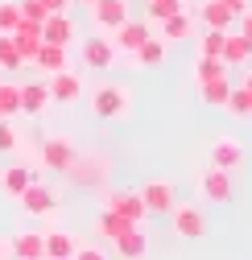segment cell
<instances>
[{"label": "cell", "mask_w": 252, "mask_h": 260, "mask_svg": "<svg viewBox=\"0 0 252 260\" xmlns=\"http://www.w3.org/2000/svg\"><path fill=\"white\" fill-rule=\"evenodd\" d=\"M42 260H50V256H42Z\"/></svg>", "instance_id": "cell-33"}, {"label": "cell", "mask_w": 252, "mask_h": 260, "mask_svg": "<svg viewBox=\"0 0 252 260\" xmlns=\"http://www.w3.org/2000/svg\"><path fill=\"white\" fill-rule=\"evenodd\" d=\"M120 252L129 256V260H141V256H145V244H141L137 236H124V240H120Z\"/></svg>", "instance_id": "cell-20"}, {"label": "cell", "mask_w": 252, "mask_h": 260, "mask_svg": "<svg viewBox=\"0 0 252 260\" xmlns=\"http://www.w3.org/2000/svg\"><path fill=\"white\" fill-rule=\"evenodd\" d=\"M162 58H166V42H157V38H145V42L137 46V62H141V67H157Z\"/></svg>", "instance_id": "cell-13"}, {"label": "cell", "mask_w": 252, "mask_h": 260, "mask_svg": "<svg viewBox=\"0 0 252 260\" xmlns=\"http://www.w3.org/2000/svg\"><path fill=\"white\" fill-rule=\"evenodd\" d=\"M71 260H104V252H96V248H83V252H79V248H75Z\"/></svg>", "instance_id": "cell-28"}, {"label": "cell", "mask_w": 252, "mask_h": 260, "mask_svg": "<svg viewBox=\"0 0 252 260\" xmlns=\"http://www.w3.org/2000/svg\"><path fill=\"white\" fill-rule=\"evenodd\" d=\"M100 232H104V236H120V232H124V223L112 219V215H104V219H100Z\"/></svg>", "instance_id": "cell-25"}, {"label": "cell", "mask_w": 252, "mask_h": 260, "mask_svg": "<svg viewBox=\"0 0 252 260\" xmlns=\"http://www.w3.org/2000/svg\"><path fill=\"white\" fill-rule=\"evenodd\" d=\"M0 67H17V50H9V42H0Z\"/></svg>", "instance_id": "cell-27"}, {"label": "cell", "mask_w": 252, "mask_h": 260, "mask_svg": "<svg viewBox=\"0 0 252 260\" xmlns=\"http://www.w3.org/2000/svg\"><path fill=\"white\" fill-rule=\"evenodd\" d=\"M211 161H215V170H232V166L244 161V149H240L236 141H219V145L211 149Z\"/></svg>", "instance_id": "cell-6"}, {"label": "cell", "mask_w": 252, "mask_h": 260, "mask_svg": "<svg viewBox=\"0 0 252 260\" xmlns=\"http://www.w3.org/2000/svg\"><path fill=\"white\" fill-rule=\"evenodd\" d=\"M174 232L199 240V236H203V215H199L195 207H178V211H174Z\"/></svg>", "instance_id": "cell-4"}, {"label": "cell", "mask_w": 252, "mask_h": 260, "mask_svg": "<svg viewBox=\"0 0 252 260\" xmlns=\"http://www.w3.org/2000/svg\"><path fill=\"white\" fill-rule=\"evenodd\" d=\"M38 5H42V9H50V13H58L62 5H67V0H38Z\"/></svg>", "instance_id": "cell-29"}, {"label": "cell", "mask_w": 252, "mask_h": 260, "mask_svg": "<svg viewBox=\"0 0 252 260\" xmlns=\"http://www.w3.org/2000/svg\"><path fill=\"white\" fill-rule=\"evenodd\" d=\"M17 13H21V9L5 0V5H0V29H13V25H17Z\"/></svg>", "instance_id": "cell-23"}, {"label": "cell", "mask_w": 252, "mask_h": 260, "mask_svg": "<svg viewBox=\"0 0 252 260\" xmlns=\"http://www.w3.org/2000/svg\"><path fill=\"white\" fill-rule=\"evenodd\" d=\"M91 108H96V116H100V120H116V116H124V112H129V91L108 83V87H100V91H96Z\"/></svg>", "instance_id": "cell-1"}, {"label": "cell", "mask_w": 252, "mask_h": 260, "mask_svg": "<svg viewBox=\"0 0 252 260\" xmlns=\"http://www.w3.org/2000/svg\"><path fill=\"white\" fill-rule=\"evenodd\" d=\"M46 256H50V260H71V256H75V240H71L67 232H50V236H46Z\"/></svg>", "instance_id": "cell-9"}, {"label": "cell", "mask_w": 252, "mask_h": 260, "mask_svg": "<svg viewBox=\"0 0 252 260\" xmlns=\"http://www.w3.org/2000/svg\"><path fill=\"white\" fill-rule=\"evenodd\" d=\"M186 34H191V21H186L182 13H178V17H166V42H174V38L182 42Z\"/></svg>", "instance_id": "cell-18"}, {"label": "cell", "mask_w": 252, "mask_h": 260, "mask_svg": "<svg viewBox=\"0 0 252 260\" xmlns=\"http://www.w3.org/2000/svg\"><path fill=\"white\" fill-rule=\"evenodd\" d=\"M83 5H91V0H83Z\"/></svg>", "instance_id": "cell-31"}, {"label": "cell", "mask_w": 252, "mask_h": 260, "mask_svg": "<svg viewBox=\"0 0 252 260\" xmlns=\"http://www.w3.org/2000/svg\"><path fill=\"white\" fill-rule=\"evenodd\" d=\"M244 34H248V38H252V17H248V21H244Z\"/></svg>", "instance_id": "cell-30"}, {"label": "cell", "mask_w": 252, "mask_h": 260, "mask_svg": "<svg viewBox=\"0 0 252 260\" xmlns=\"http://www.w3.org/2000/svg\"><path fill=\"white\" fill-rule=\"evenodd\" d=\"M83 58L91 62V67H112V58H116V50L104 42V38H91L87 46H83Z\"/></svg>", "instance_id": "cell-10"}, {"label": "cell", "mask_w": 252, "mask_h": 260, "mask_svg": "<svg viewBox=\"0 0 252 260\" xmlns=\"http://www.w3.org/2000/svg\"><path fill=\"white\" fill-rule=\"evenodd\" d=\"M112 207H120V215H124V219H141V215H145L141 194H120V199H112Z\"/></svg>", "instance_id": "cell-14"}, {"label": "cell", "mask_w": 252, "mask_h": 260, "mask_svg": "<svg viewBox=\"0 0 252 260\" xmlns=\"http://www.w3.org/2000/svg\"><path fill=\"white\" fill-rule=\"evenodd\" d=\"M141 203H145V215H149V211H170V190H166L162 182H153V186L141 190Z\"/></svg>", "instance_id": "cell-11"}, {"label": "cell", "mask_w": 252, "mask_h": 260, "mask_svg": "<svg viewBox=\"0 0 252 260\" xmlns=\"http://www.w3.org/2000/svg\"><path fill=\"white\" fill-rule=\"evenodd\" d=\"M0 256H5V248H0Z\"/></svg>", "instance_id": "cell-32"}, {"label": "cell", "mask_w": 252, "mask_h": 260, "mask_svg": "<svg viewBox=\"0 0 252 260\" xmlns=\"http://www.w3.org/2000/svg\"><path fill=\"white\" fill-rule=\"evenodd\" d=\"M9 149H17V133L9 124H0V153H9Z\"/></svg>", "instance_id": "cell-24"}, {"label": "cell", "mask_w": 252, "mask_h": 260, "mask_svg": "<svg viewBox=\"0 0 252 260\" xmlns=\"http://www.w3.org/2000/svg\"><path fill=\"white\" fill-rule=\"evenodd\" d=\"M29 182H34V174H29L25 166H9L5 174H0V190L13 194V199H21V194L29 190Z\"/></svg>", "instance_id": "cell-3"}, {"label": "cell", "mask_w": 252, "mask_h": 260, "mask_svg": "<svg viewBox=\"0 0 252 260\" xmlns=\"http://www.w3.org/2000/svg\"><path fill=\"white\" fill-rule=\"evenodd\" d=\"M42 100H46V87H29V91L21 95V104H25V112H38V108H42Z\"/></svg>", "instance_id": "cell-21"}, {"label": "cell", "mask_w": 252, "mask_h": 260, "mask_svg": "<svg viewBox=\"0 0 252 260\" xmlns=\"http://www.w3.org/2000/svg\"><path fill=\"white\" fill-rule=\"evenodd\" d=\"M224 58H232V62L252 58V38H248V34H244V38H228V42H224Z\"/></svg>", "instance_id": "cell-15"}, {"label": "cell", "mask_w": 252, "mask_h": 260, "mask_svg": "<svg viewBox=\"0 0 252 260\" xmlns=\"http://www.w3.org/2000/svg\"><path fill=\"white\" fill-rule=\"evenodd\" d=\"M21 199H25V207H29V215H46V211L54 207V194H50V190H42L38 182H29V190L21 194Z\"/></svg>", "instance_id": "cell-8"}, {"label": "cell", "mask_w": 252, "mask_h": 260, "mask_svg": "<svg viewBox=\"0 0 252 260\" xmlns=\"http://www.w3.org/2000/svg\"><path fill=\"white\" fill-rule=\"evenodd\" d=\"M54 95H58V100H75V95H79V79L75 75H58L54 79Z\"/></svg>", "instance_id": "cell-17"}, {"label": "cell", "mask_w": 252, "mask_h": 260, "mask_svg": "<svg viewBox=\"0 0 252 260\" xmlns=\"http://www.w3.org/2000/svg\"><path fill=\"white\" fill-rule=\"evenodd\" d=\"M21 260H42L46 256V236H34V232H29V236H21L17 240V248H13Z\"/></svg>", "instance_id": "cell-12"}, {"label": "cell", "mask_w": 252, "mask_h": 260, "mask_svg": "<svg viewBox=\"0 0 252 260\" xmlns=\"http://www.w3.org/2000/svg\"><path fill=\"white\" fill-rule=\"evenodd\" d=\"M199 186H203V194H207L211 203H228V199H232V182H228V170H207Z\"/></svg>", "instance_id": "cell-2"}, {"label": "cell", "mask_w": 252, "mask_h": 260, "mask_svg": "<svg viewBox=\"0 0 252 260\" xmlns=\"http://www.w3.org/2000/svg\"><path fill=\"white\" fill-rule=\"evenodd\" d=\"M96 21L108 29H120L124 25V0H96Z\"/></svg>", "instance_id": "cell-7"}, {"label": "cell", "mask_w": 252, "mask_h": 260, "mask_svg": "<svg viewBox=\"0 0 252 260\" xmlns=\"http://www.w3.org/2000/svg\"><path fill=\"white\" fill-rule=\"evenodd\" d=\"M203 21L215 25V29H224V25L232 21V9H228V5H207V9H203Z\"/></svg>", "instance_id": "cell-16"}, {"label": "cell", "mask_w": 252, "mask_h": 260, "mask_svg": "<svg viewBox=\"0 0 252 260\" xmlns=\"http://www.w3.org/2000/svg\"><path fill=\"white\" fill-rule=\"evenodd\" d=\"M38 58H42V67H54V71H58V67H62V46H46Z\"/></svg>", "instance_id": "cell-22"}, {"label": "cell", "mask_w": 252, "mask_h": 260, "mask_svg": "<svg viewBox=\"0 0 252 260\" xmlns=\"http://www.w3.org/2000/svg\"><path fill=\"white\" fill-rule=\"evenodd\" d=\"M42 161H46L50 170H67V166H71V141H62V137L46 141V149H42Z\"/></svg>", "instance_id": "cell-5"}, {"label": "cell", "mask_w": 252, "mask_h": 260, "mask_svg": "<svg viewBox=\"0 0 252 260\" xmlns=\"http://www.w3.org/2000/svg\"><path fill=\"white\" fill-rule=\"evenodd\" d=\"M224 54V34H207L203 38V58H219Z\"/></svg>", "instance_id": "cell-19"}, {"label": "cell", "mask_w": 252, "mask_h": 260, "mask_svg": "<svg viewBox=\"0 0 252 260\" xmlns=\"http://www.w3.org/2000/svg\"><path fill=\"white\" fill-rule=\"evenodd\" d=\"M67 34H71L67 21H50V38H54V46H58V42H67Z\"/></svg>", "instance_id": "cell-26"}]
</instances>
